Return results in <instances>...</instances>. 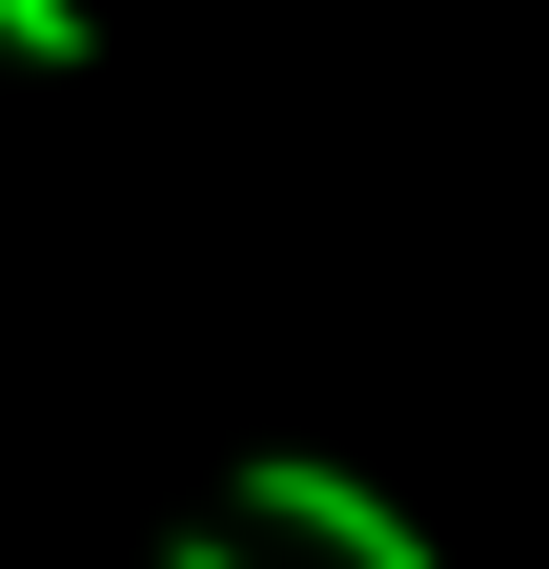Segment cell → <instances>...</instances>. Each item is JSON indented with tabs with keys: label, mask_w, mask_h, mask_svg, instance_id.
Listing matches in <instances>:
<instances>
[{
	"label": "cell",
	"mask_w": 549,
	"mask_h": 569,
	"mask_svg": "<svg viewBox=\"0 0 549 569\" xmlns=\"http://www.w3.org/2000/svg\"><path fill=\"white\" fill-rule=\"evenodd\" d=\"M244 529H286V549H326V569H448L367 468H326V448H244Z\"/></svg>",
	"instance_id": "1"
},
{
	"label": "cell",
	"mask_w": 549,
	"mask_h": 569,
	"mask_svg": "<svg viewBox=\"0 0 549 569\" xmlns=\"http://www.w3.org/2000/svg\"><path fill=\"white\" fill-rule=\"evenodd\" d=\"M163 569H244V529H183V549H163Z\"/></svg>",
	"instance_id": "3"
},
{
	"label": "cell",
	"mask_w": 549,
	"mask_h": 569,
	"mask_svg": "<svg viewBox=\"0 0 549 569\" xmlns=\"http://www.w3.org/2000/svg\"><path fill=\"white\" fill-rule=\"evenodd\" d=\"M0 61H41V82H82V61H102V21H82V0H0Z\"/></svg>",
	"instance_id": "2"
}]
</instances>
